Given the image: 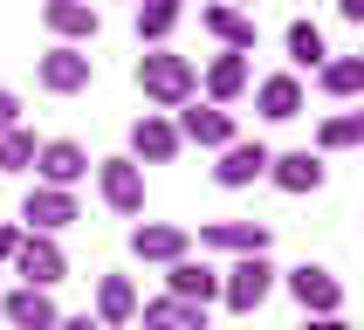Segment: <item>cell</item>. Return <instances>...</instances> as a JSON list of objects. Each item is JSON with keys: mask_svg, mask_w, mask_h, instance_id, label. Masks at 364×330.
<instances>
[{"mask_svg": "<svg viewBox=\"0 0 364 330\" xmlns=\"http://www.w3.org/2000/svg\"><path fill=\"white\" fill-rule=\"evenodd\" d=\"M124 159H138V165H172V159H179V131H172V117L144 110V117L131 124V151H124Z\"/></svg>", "mask_w": 364, "mask_h": 330, "instance_id": "11", "label": "cell"}, {"mask_svg": "<svg viewBox=\"0 0 364 330\" xmlns=\"http://www.w3.org/2000/svg\"><path fill=\"white\" fill-rule=\"evenodd\" d=\"M41 90H48V97H76V90H90V76H97V62L82 55L76 41H62V48H48V55H41Z\"/></svg>", "mask_w": 364, "mask_h": 330, "instance_id": "8", "label": "cell"}, {"mask_svg": "<svg viewBox=\"0 0 364 330\" xmlns=\"http://www.w3.org/2000/svg\"><path fill=\"white\" fill-rule=\"evenodd\" d=\"M138 316V289H131V275H97V324L103 330H124Z\"/></svg>", "mask_w": 364, "mask_h": 330, "instance_id": "20", "label": "cell"}, {"mask_svg": "<svg viewBox=\"0 0 364 330\" xmlns=\"http://www.w3.org/2000/svg\"><path fill=\"white\" fill-rule=\"evenodd\" d=\"M206 35L220 41V48H234V55H255V21L241 14V7H227V0H213V7H206Z\"/></svg>", "mask_w": 364, "mask_h": 330, "instance_id": "18", "label": "cell"}, {"mask_svg": "<svg viewBox=\"0 0 364 330\" xmlns=\"http://www.w3.org/2000/svg\"><path fill=\"white\" fill-rule=\"evenodd\" d=\"M14 124H21V97H14V90H0V131H14Z\"/></svg>", "mask_w": 364, "mask_h": 330, "instance_id": "28", "label": "cell"}, {"mask_svg": "<svg viewBox=\"0 0 364 330\" xmlns=\"http://www.w3.org/2000/svg\"><path fill=\"white\" fill-rule=\"evenodd\" d=\"M14 275L28 289H55L62 275H69V255H62L55 234H21L14 241Z\"/></svg>", "mask_w": 364, "mask_h": 330, "instance_id": "3", "label": "cell"}, {"mask_svg": "<svg viewBox=\"0 0 364 330\" xmlns=\"http://www.w3.org/2000/svg\"><path fill=\"white\" fill-rule=\"evenodd\" d=\"M255 110H262L268 124H289V117H303V82H296V76H268L262 90H255Z\"/></svg>", "mask_w": 364, "mask_h": 330, "instance_id": "22", "label": "cell"}, {"mask_svg": "<svg viewBox=\"0 0 364 330\" xmlns=\"http://www.w3.org/2000/svg\"><path fill=\"white\" fill-rule=\"evenodd\" d=\"M41 151V138L28 131V124H14V131H0V172H28Z\"/></svg>", "mask_w": 364, "mask_h": 330, "instance_id": "27", "label": "cell"}, {"mask_svg": "<svg viewBox=\"0 0 364 330\" xmlns=\"http://www.w3.org/2000/svg\"><path fill=\"white\" fill-rule=\"evenodd\" d=\"M82 179H90V151H82L76 138H48L35 151V186H69V193H76Z\"/></svg>", "mask_w": 364, "mask_h": 330, "instance_id": "7", "label": "cell"}, {"mask_svg": "<svg viewBox=\"0 0 364 330\" xmlns=\"http://www.w3.org/2000/svg\"><path fill=\"white\" fill-rule=\"evenodd\" d=\"M289 55L303 62V69H323V62H330L323 28H316V21H289Z\"/></svg>", "mask_w": 364, "mask_h": 330, "instance_id": "26", "label": "cell"}, {"mask_svg": "<svg viewBox=\"0 0 364 330\" xmlns=\"http://www.w3.org/2000/svg\"><path fill=\"white\" fill-rule=\"evenodd\" d=\"M0 309H7V324H14V330H48V324L62 316V309H55V296H48V289H28V282H21Z\"/></svg>", "mask_w": 364, "mask_h": 330, "instance_id": "21", "label": "cell"}, {"mask_svg": "<svg viewBox=\"0 0 364 330\" xmlns=\"http://www.w3.org/2000/svg\"><path fill=\"white\" fill-rule=\"evenodd\" d=\"M144 330H206V303H179V296H151V303L131 316Z\"/></svg>", "mask_w": 364, "mask_h": 330, "instance_id": "17", "label": "cell"}, {"mask_svg": "<svg viewBox=\"0 0 364 330\" xmlns=\"http://www.w3.org/2000/svg\"><path fill=\"white\" fill-rule=\"evenodd\" d=\"M303 330H350L344 316H303Z\"/></svg>", "mask_w": 364, "mask_h": 330, "instance_id": "31", "label": "cell"}, {"mask_svg": "<svg viewBox=\"0 0 364 330\" xmlns=\"http://www.w3.org/2000/svg\"><path fill=\"white\" fill-rule=\"evenodd\" d=\"M364 144V110H337L316 124V151H358Z\"/></svg>", "mask_w": 364, "mask_h": 330, "instance_id": "25", "label": "cell"}, {"mask_svg": "<svg viewBox=\"0 0 364 330\" xmlns=\"http://www.w3.org/2000/svg\"><path fill=\"white\" fill-rule=\"evenodd\" d=\"M41 21H48V35H62V41H97V28H103V14L90 7V0H48L41 7Z\"/></svg>", "mask_w": 364, "mask_h": 330, "instance_id": "16", "label": "cell"}, {"mask_svg": "<svg viewBox=\"0 0 364 330\" xmlns=\"http://www.w3.org/2000/svg\"><path fill=\"white\" fill-rule=\"evenodd\" d=\"M124 330H131V324H124Z\"/></svg>", "mask_w": 364, "mask_h": 330, "instance_id": "34", "label": "cell"}, {"mask_svg": "<svg viewBox=\"0 0 364 330\" xmlns=\"http://www.w3.org/2000/svg\"><path fill=\"white\" fill-rule=\"evenodd\" d=\"M227 7H241V0H227Z\"/></svg>", "mask_w": 364, "mask_h": 330, "instance_id": "33", "label": "cell"}, {"mask_svg": "<svg viewBox=\"0 0 364 330\" xmlns=\"http://www.w3.org/2000/svg\"><path fill=\"white\" fill-rule=\"evenodd\" d=\"M48 330H103V324H97V316H55Z\"/></svg>", "mask_w": 364, "mask_h": 330, "instance_id": "30", "label": "cell"}, {"mask_svg": "<svg viewBox=\"0 0 364 330\" xmlns=\"http://www.w3.org/2000/svg\"><path fill=\"white\" fill-rule=\"evenodd\" d=\"M337 14H344V21H364V0H337Z\"/></svg>", "mask_w": 364, "mask_h": 330, "instance_id": "32", "label": "cell"}, {"mask_svg": "<svg viewBox=\"0 0 364 330\" xmlns=\"http://www.w3.org/2000/svg\"><path fill=\"white\" fill-rule=\"evenodd\" d=\"M179 21H186V0H138V41L144 48H165Z\"/></svg>", "mask_w": 364, "mask_h": 330, "instance_id": "23", "label": "cell"}, {"mask_svg": "<svg viewBox=\"0 0 364 330\" xmlns=\"http://www.w3.org/2000/svg\"><path fill=\"white\" fill-rule=\"evenodd\" d=\"M268 289H275L268 255H234V268H220V303L234 309V316H255V309L268 303Z\"/></svg>", "mask_w": 364, "mask_h": 330, "instance_id": "2", "label": "cell"}, {"mask_svg": "<svg viewBox=\"0 0 364 330\" xmlns=\"http://www.w3.org/2000/svg\"><path fill=\"white\" fill-rule=\"evenodd\" d=\"M289 296L303 303V316H344V282H337L323 262L289 268Z\"/></svg>", "mask_w": 364, "mask_h": 330, "instance_id": "5", "label": "cell"}, {"mask_svg": "<svg viewBox=\"0 0 364 330\" xmlns=\"http://www.w3.org/2000/svg\"><path fill=\"white\" fill-rule=\"evenodd\" d=\"M165 296H179V303H213V296H220V268L179 255V262H165Z\"/></svg>", "mask_w": 364, "mask_h": 330, "instance_id": "15", "label": "cell"}, {"mask_svg": "<svg viewBox=\"0 0 364 330\" xmlns=\"http://www.w3.org/2000/svg\"><path fill=\"white\" fill-rule=\"evenodd\" d=\"M200 247H213V255H268V227L262 220H206Z\"/></svg>", "mask_w": 364, "mask_h": 330, "instance_id": "14", "label": "cell"}, {"mask_svg": "<svg viewBox=\"0 0 364 330\" xmlns=\"http://www.w3.org/2000/svg\"><path fill=\"white\" fill-rule=\"evenodd\" d=\"M138 90L159 103V110H179V103L200 97V69L186 55H172V48H151V55H138Z\"/></svg>", "mask_w": 364, "mask_h": 330, "instance_id": "1", "label": "cell"}, {"mask_svg": "<svg viewBox=\"0 0 364 330\" xmlns=\"http://www.w3.org/2000/svg\"><path fill=\"white\" fill-rule=\"evenodd\" d=\"M21 220H28V234H62V227L76 220V193L69 186H35L21 200Z\"/></svg>", "mask_w": 364, "mask_h": 330, "instance_id": "10", "label": "cell"}, {"mask_svg": "<svg viewBox=\"0 0 364 330\" xmlns=\"http://www.w3.org/2000/svg\"><path fill=\"white\" fill-rule=\"evenodd\" d=\"M316 82H323V97L350 103V97L364 90V55H330L323 69H316Z\"/></svg>", "mask_w": 364, "mask_h": 330, "instance_id": "24", "label": "cell"}, {"mask_svg": "<svg viewBox=\"0 0 364 330\" xmlns=\"http://www.w3.org/2000/svg\"><path fill=\"white\" fill-rule=\"evenodd\" d=\"M247 82H255V62H247V55H234V48L206 62V103H234Z\"/></svg>", "mask_w": 364, "mask_h": 330, "instance_id": "19", "label": "cell"}, {"mask_svg": "<svg viewBox=\"0 0 364 330\" xmlns=\"http://www.w3.org/2000/svg\"><path fill=\"white\" fill-rule=\"evenodd\" d=\"M131 255L165 268V262H179V255H193V234L172 227V220H138V227H131Z\"/></svg>", "mask_w": 364, "mask_h": 330, "instance_id": "12", "label": "cell"}, {"mask_svg": "<svg viewBox=\"0 0 364 330\" xmlns=\"http://www.w3.org/2000/svg\"><path fill=\"white\" fill-rule=\"evenodd\" d=\"M179 144H206V151H220L234 144V110L227 103H179Z\"/></svg>", "mask_w": 364, "mask_h": 330, "instance_id": "6", "label": "cell"}, {"mask_svg": "<svg viewBox=\"0 0 364 330\" xmlns=\"http://www.w3.org/2000/svg\"><path fill=\"white\" fill-rule=\"evenodd\" d=\"M213 179H220L227 193H241V186L268 179V144H262V138H234V144H220V165H213Z\"/></svg>", "mask_w": 364, "mask_h": 330, "instance_id": "9", "label": "cell"}, {"mask_svg": "<svg viewBox=\"0 0 364 330\" xmlns=\"http://www.w3.org/2000/svg\"><path fill=\"white\" fill-rule=\"evenodd\" d=\"M14 241H21V227H7V220H0V268L14 262Z\"/></svg>", "mask_w": 364, "mask_h": 330, "instance_id": "29", "label": "cell"}, {"mask_svg": "<svg viewBox=\"0 0 364 330\" xmlns=\"http://www.w3.org/2000/svg\"><path fill=\"white\" fill-rule=\"evenodd\" d=\"M97 193H103L110 213L138 220V213H144V165H138V159H103V165H97Z\"/></svg>", "mask_w": 364, "mask_h": 330, "instance_id": "4", "label": "cell"}, {"mask_svg": "<svg viewBox=\"0 0 364 330\" xmlns=\"http://www.w3.org/2000/svg\"><path fill=\"white\" fill-rule=\"evenodd\" d=\"M268 179L282 193H316L330 179V165H323V151H268Z\"/></svg>", "mask_w": 364, "mask_h": 330, "instance_id": "13", "label": "cell"}]
</instances>
